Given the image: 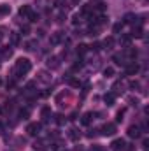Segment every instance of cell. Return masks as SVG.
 <instances>
[{
	"instance_id": "cell-1",
	"label": "cell",
	"mask_w": 149,
	"mask_h": 151,
	"mask_svg": "<svg viewBox=\"0 0 149 151\" xmlns=\"http://www.w3.org/2000/svg\"><path fill=\"white\" fill-rule=\"evenodd\" d=\"M30 69H32L30 60H28V58H19V60L16 62L14 74H16V77H18V76H23V74H27V72H30Z\"/></svg>"
},
{
	"instance_id": "cell-2",
	"label": "cell",
	"mask_w": 149,
	"mask_h": 151,
	"mask_svg": "<svg viewBox=\"0 0 149 151\" xmlns=\"http://www.w3.org/2000/svg\"><path fill=\"white\" fill-rule=\"evenodd\" d=\"M27 132H28V135H37L40 132V123H30L27 127Z\"/></svg>"
},
{
	"instance_id": "cell-3",
	"label": "cell",
	"mask_w": 149,
	"mask_h": 151,
	"mask_svg": "<svg viewBox=\"0 0 149 151\" xmlns=\"http://www.w3.org/2000/svg\"><path fill=\"white\" fill-rule=\"evenodd\" d=\"M102 134H104V135H114V134H116V125H114V123H107V125H104Z\"/></svg>"
},
{
	"instance_id": "cell-4",
	"label": "cell",
	"mask_w": 149,
	"mask_h": 151,
	"mask_svg": "<svg viewBox=\"0 0 149 151\" xmlns=\"http://www.w3.org/2000/svg\"><path fill=\"white\" fill-rule=\"evenodd\" d=\"M125 141L123 139H116V141H112V144H111V148L114 151H125Z\"/></svg>"
},
{
	"instance_id": "cell-5",
	"label": "cell",
	"mask_w": 149,
	"mask_h": 151,
	"mask_svg": "<svg viewBox=\"0 0 149 151\" xmlns=\"http://www.w3.org/2000/svg\"><path fill=\"white\" fill-rule=\"evenodd\" d=\"M139 72V65L135 63V62H130V63H126V74L128 76H133Z\"/></svg>"
},
{
	"instance_id": "cell-6",
	"label": "cell",
	"mask_w": 149,
	"mask_h": 151,
	"mask_svg": "<svg viewBox=\"0 0 149 151\" xmlns=\"http://www.w3.org/2000/svg\"><path fill=\"white\" fill-rule=\"evenodd\" d=\"M128 135L133 137V139H139V137H140V128H139L137 125H132V127L128 128Z\"/></svg>"
},
{
	"instance_id": "cell-7",
	"label": "cell",
	"mask_w": 149,
	"mask_h": 151,
	"mask_svg": "<svg viewBox=\"0 0 149 151\" xmlns=\"http://www.w3.org/2000/svg\"><path fill=\"white\" fill-rule=\"evenodd\" d=\"M63 35H65L63 32H56V34H53V35H51V44H53V46L60 44V42L63 40Z\"/></svg>"
},
{
	"instance_id": "cell-8",
	"label": "cell",
	"mask_w": 149,
	"mask_h": 151,
	"mask_svg": "<svg viewBox=\"0 0 149 151\" xmlns=\"http://www.w3.org/2000/svg\"><path fill=\"white\" fill-rule=\"evenodd\" d=\"M47 67H49V69H58V67H60V58H58V56L49 58V60H47Z\"/></svg>"
},
{
	"instance_id": "cell-9",
	"label": "cell",
	"mask_w": 149,
	"mask_h": 151,
	"mask_svg": "<svg viewBox=\"0 0 149 151\" xmlns=\"http://www.w3.org/2000/svg\"><path fill=\"white\" fill-rule=\"evenodd\" d=\"M142 35H144V30H142V27H133V30H132L130 37H137V39H140Z\"/></svg>"
},
{
	"instance_id": "cell-10",
	"label": "cell",
	"mask_w": 149,
	"mask_h": 151,
	"mask_svg": "<svg viewBox=\"0 0 149 151\" xmlns=\"http://www.w3.org/2000/svg\"><path fill=\"white\" fill-rule=\"evenodd\" d=\"M91 119H93V113H86V114H82V119H81V123H82L84 127H88V125L91 123Z\"/></svg>"
},
{
	"instance_id": "cell-11",
	"label": "cell",
	"mask_w": 149,
	"mask_h": 151,
	"mask_svg": "<svg viewBox=\"0 0 149 151\" xmlns=\"http://www.w3.org/2000/svg\"><path fill=\"white\" fill-rule=\"evenodd\" d=\"M114 100H116V95H114V93H105V95H104V102H105L107 106H112Z\"/></svg>"
},
{
	"instance_id": "cell-12",
	"label": "cell",
	"mask_w": 149,
	"mask_h": 151,
	"mask_svg": "<svg viewBox=\"0 0 149 151\" xmlns=\"http://www.w3.org/2000/svg\"><path fill=\"white\" fill-rule=\"evenodd\" d=\"M30 14H32L30 5H21L19 7V16H30Z\"/></svg>"
},
{
	"instance_id": "cell-13",
	"label": "cell",
	"mask_w": 149,
	"mask_h": 151,
	"mask_svg": "<svg viewBox=\"0 0 149 151\" xmlns=\"http://www.w3.org/2000/svg\"><path fill=\"white\" fill-rule=\"evenodd\" d=\"M11 12V5L7 4H0V16H7Z\"/></svg>"
},
{
	"instance_id": "cell-14",
	"label": "cell",
	"mask_w": 149,
	"mask_h": 151,
	"mask_svg": "<svg viewBox=\"0 0 149 151\" xmlns=\"http://www.w3.org/2000/svg\"><path fill=\"white\" fill-rule=\"evenodd\" d=\"M11 44L12 46H18L19 44V34L18 32H11Z\"/></svg>"
},
{
	"instance_id": "cell-15",
	"label": "cell",
	"mask_w": 149,
	"mask_h": 151,
	"mask_svg": "<svg viewBox=\"0 0 149 151\" xmlns=\"http://www.w3.org/2000/svg\"><path fill=\"white\" fill-rule=\"evenodd\" d=\"M105 49H112V46H114V37H107L104 40V44H102Z\"/></svg>"
},
{
	"instance_id": "cell-16",
	"label": "cell",
	"mask_w": 149,
	"mask_h": 151,
	"mask_svg": "<svg viewBox=\"0 0 149 151\" xmlns=\"http://www.w3.org/2000/svg\"><path fill=\"white\" fill-rule=\"evenodd\" d=\"M112 90H114V91H112L114 95H119V93H123V84H121V83H116V84L112 86Z\"/></svg>"
},
{
	"instance_id": "cell-17",
	"label": "cell",
	"mask_w": 149,
	"mask_h": 151,
	"mask_svg": "<svg viewBox=\"0 0 149 151\" xmlns=\"http://www.w3.org/2000/svg\"><path fill=\"white\" fill-rule=\"evenodd\" d=\"M2 56L4 58H11L12 56V47H4L2 49Z\"/></svg>"
},
{
	"instance_id": "cell-18",
	"label": "cell",
	"mask_w": 149,
	"mask_h": 151,
	"mask_svg": "<svg viewBox=\"0 0 149 151\" xmlns=\"http://www.w3.org/2000/svg\"><path fill=\"white\" fill-rule=\"evenodd\" d=\"M49 114H51V107H47V106H46V107H42V109H40V116H42L44 119H47V116H49Z\"/></svg>"
},
{
	"instance_id": "cell-19",
	"label": "cell",
	"mask_w": 149,
	"mask_h": 151,
	"mask_svg": "<svg viewBox=\"0 0 149 151\" xmlns=\"http://www.w3.org/2000/svg\"><path fill=\"white\" fill-rule=\"evenodd\" d=\"M135 19H137V16H135V14H126L123 23H135Z\"/></svg>"
},
{
	"instance_id": "cell-20",
	"label": "cell",
	"mask_w": 149,
	"mask_h": 151,
	"mask_svg": "<svg viewBox=\"0 0 149 151\" xmlns=\"http://www.w3.org/2000/svg\"><path fill=\"white\" fill-rule=\"evenodd\" d=\"M86 51H88V46H84V44H79V46H77V55H81V56H82Z\"/></svg>"
},
{
	"instance_id": "cell-21",
	"label": "cell",
	"mask_w": 149,
	"mask_h": 151,
	"mask_svg": "<svg viewBox=\"0 0 149 151\" xmlns=\"http://www.w3.org/2000/svg\"><path fill=\"white\" fill-rule=\"evenodd\" d=\"M104 76H105V77H112V76H114V69H112V67H105V69H104Z\"/></svg>"
},
{
	"instance_id": "cell-22",
	"label": "cell",
	"mask_w": 149,
	"mask_h": 151,
	"mask_svg": "<svg viewBox=\"0 0 149 151\" xmlns=\"http://www.w3.org/2000/svg\"><path fill=\"white\" fill-rule=\"evenodd\" d=\"M121 42H123V44H125L126 47H130V42H132V37H130V35H123V37H121Z\"/></svg>"
},
{
	"instance_id": "cell-23",
	"label": "cell",
	"mask_w": 149,
	"mask_h": 151,
	"mask_svg": "<svg viewBox=\"0 0 149 151\" xmlns=\"http://www.w3.org/2000/svg\"><path fill=\"white\" fill-rule=\"evenodd\" d=\"M100 47H102V44H100V42H93V44L90 46V49H93V51H98Z\"/></svg>"
},
{
	"instance_id": "cell-24",
	"label": "cell",
	"mask_w": 149,
	"mask_h": 151,
	"mask_svg": "<svg viewBox=\"0 0 149 151\" xmlns=\"http://www.w3.org/2000/svg\"><path fill=\"white\" fill-rule=\"evenodd\" d=\"M19 118H21V119H27V118H28V111H27V109H21V111H19Z\"/></svg>"
},
{
	"instance_id": "cell-25",
	"label": "cell",
	"mask_w": 149,
	"mask_h": 151,
	"mask_svg": "<svg viewBox=\"0 0 149 151\" xmlns=\"http://www.w3.org/2000/svg\"><path fill=\"white\" fill-rule=\"evenodd\" d=\"M123 25H125V23H116V25H114V28H112V30H114V34H117V32L123 28Z\"/></svg>"
},
{
	"instance_id": "cell-26",
	"label": "cell",
	"mask_w": 149,
	"mask_h": 151,
	"mask_svg": "<svg viewBox=\"0 0 149 151\" xmlns=\"http://www.w3.org/2000/svg\"><path fill=\"white\" fill-rule=\"evenodd\" d=\"M95 11H97V12H104V11H105V5H104V4H98V5L95 7Z\"/></svg>"
},
{
	"instance_id": "cell-27",
	"label": "cell",
	"mask_w": 149,
	"mask_h": 151,
	"mask_svg": "<svg viewBox=\"0 0 149 151\" xmlns=\"http://www.w3.org/2000/svg\"><path fill=\"white\" fill-rule=\"evenodd\" d=\"M21 34H23V35H28V34H30V27H28V25H25V27L21 28Z\"/></svg>"
},
{
	"instance_id": "cell-28",
	"label": "cell",
	"mask_w": 149,
	"mask_h": 151,
	"mask_svg": "<svg viewBox=\"0 0 149 151\" xmlns=\"http://www.w3.org/2000/svg\"><path fill=\"white\" fill-rule=\"evenodd\" d=\"M39 76H40V77H39L40 81H44V83H47V81H49V77H46V76H47V74H46V72H40V74H39Z\"/></svg>"
},
{
	"instance_id": "cell-29",
	"label": "cell",
	"mask_w": 149,
	"mask_h": 151,
	"mask_svg": "<svg viewBox=\"0 0 149 151\" xmlns=\"http://www.w3.org/2000/svg\"><path fill=\"white\" fill-rule=\"evenodd\" d=\"M63 121H65V119H63V116H62V114H58V116H56V123H58V125H62Z\"/></svg>"
},
{
	"instance_id": "cell-30",
	"label": "cell",
	"mask_w": 149,
	"mask_h": 151,
	"mask_svg": "<svg viewBox=\"0 0 149 151\" xmlns=\"http://www.w3.org/2000/svg\"><path fill=\"white\" fill-rule=\"evenodd\" d=\"M70 139H77V130H74V128H72V130H70Z\"/></svg>"
},
{
	"instance_id": "cell-31",
	"label": "cell",
	"mask_w": 149,
	"mask_h": 151,
	"mask_svg": "<svg viewBox=\"0 0 149 151\" xmlns=\"http://www.w3.org/2000/svg\"><path fill=\"white\" fill-rule=\"evenodd\" d=\"M91 151H104V148H102V146H98V144H95V146L91 148Z\"/></svg>"
},
{
	"instance_id": "cell-32",
	"label": "cell",
	"mask_w": 149,
	"mask_h": 151,
	"mask_svg": "<svg viewBox=\"0 0 149 151\" xmlns=\"http://www.w3.org/2000/svg\"><path fill=\"white\" fill-rule=\"evenodd\" d=\"M123 114H125V111H123V109H121V111H119V113H117V118H116V119H117V121H121V119H123Z\"/></svg>"
},
{
	"instance_id": "cell-33",
	"label": "cell",
	"mask_w": 149,
	"mask_h": 151,
	"mask_svg": "<svg viewBox=\"0 0 149 151\" xmlns=\"http://www.w3.org/2000/svg\"><path fill=\"white\" fill-rule=\"evenodd\" d=\"M2 37H4V30L0 28V40H2Z\"/></svg>"
},
{
	"instance_id": "cell-34",
	"label": "cell",
	"mask_w": 149,
	"mask_h": 151,
	"mask_svg": "<svg viewBox=\"0 0 149 151\" xmlns=\"http://www.w3.org/2000/svg\"><path fill=\"white\" fill-rule=\"evenodd\" d=\"M0 134H4V127H2V123H0Z\"/></svg>"
},
{
	"instance_id": "cell-35",
	"label": "cell",
	"mask_w": 149,
	"mask_h": 151,
	"mask_svg": "<svg viewBox=\"0 0 149 151\" xmlns=\"http://www.w3.org/2000/svg\"><path fill=\"white\" fill-rule=\"evenodd\" d=\"M95 2H100V0H95Z\"/></svg>"
},
{
	"instance_id": "cell-36",
	"label": "cell",
	"mask_w": 149,
	"mask_h": 151,
	"mask_svg": "<svg viewBox=\"0 0 149 151\" xmlns=\"http://www.w3.org/2000/svg\"><path fill=\"white\" fill-rule=\"evenodd\" d=\"M0 84H2V81H0Z\"/></svg>"
}]
</instances>
